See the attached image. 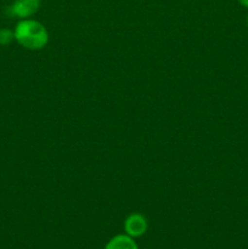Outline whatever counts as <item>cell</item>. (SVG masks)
Instances as JSON below:
<instances>
[{
    "label": "cell",
    "instance_id": "277c9868",
    "mask_svg": "<svg viewBox=\"0 0 248 249\" xmlns=\"http://www.w3.org/2000/svg\"><path fill=\"white\" fill-rule=\"evenodd\" d=\"M105 249H139L133 237L128 235H117L108 241Z\"/></svg>",
    "mask_w": 248,
    "mask_h": 249
},
{
    "label": "cell",
    "instance_id": "8992f818",
    "mask_svg": "<svg viewBox=\"0 0 248 249\" xmlns=\"http://www.w3.org/2000/svg\"><path fill=\"white\" fill-rule=\"evenodd\" d=\"M241 5H243L245 7H248V0H238Z\"/></svg>",
    "mask_w": 248,
    "mask_h": 249
},
{
    "label": "cell",
    "instance_id": "3957f363",
    "mask_svg": "<svg viewBox=\"0 0 248 249\" xmlns=\"http://www.w3.org/2000/svg\"><path fill=\"white\" fill-rule=\"evenodd\" d=\"M147 219L141 213H131L124 221V230L130 237H140L147 230Z\"/></svg>",
    "mask_w": 248,
    "mask_h": 249
},
{
    "label": "cell",
    "instance_id": "7a4b0ae2",
    "mask_svg": "<svg viewBox=\"0 0 248 249\" xmlns=\"http://www.w3.org/2000/svg\"><path fill=\"white\" fill-rule=\"evenodd\" d=\"M40 7V0H15L11 6L7 7V15L19 18H28L35 14Z\"/></svg>",
    "mask_w": 248,
    "mask_h": 249
},
{
    "label": "cell",
    "instance_id": "6da1fadb",
    "mask_svg": "<svg viewBox=\"0 0 248 249\" xmlns=\"http://www.w3.org/2000/svg\"><path fill=\"white\" fill-rule=\"evenodd\" d=\"M14 34L15 39L29 50H40L49 41L48 31L35 19H22L15 28Z\"/></svg>",
    "mask_w": 248,
    "mask_h": 249
},
{
    "label": "cell",
    "instance_id": "52a82bcc",
    "mask_svg": "<svg viewBox=\"0 0 248 249\" xmlns=\"http://www.w3.org/2000/svg\"><path fill=\"white\" fill-rule=\"evenodd\" d=\"M247 26H248V16H247Z\"/></svg>",
    "mask_w": 248,
    "mask_h": 249
},
{
    "label": "cell",
    "instance_id": "5b68a950",
    "mask_svg": "<svg viewBox=\"0 0 248 249\" xmlns=\"http://www.w3.org/2000/svg\"><path fill=\"white\" fill-rule=\"evenodd\" d=\"M15 38L14 32H11L10 29L2 28L0 29V45H7L12 41V39Z\"/></svg>",
    "mask_w": 248,
    "mask_h": 249
}]
</instances>
